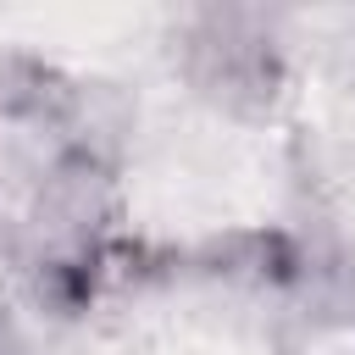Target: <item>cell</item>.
<instances>
[{
    "label": "cell",
    "instance_id": "obj_1",
    "mask_svg": "<svg viewBox=\"0 0 355 355\" xmlns=\"http://www.w3.org/2000/svg\"><path fill=\"white\" fill-rule=\"evenodd\" d=\"M288 200V161L272 133L166 94L139 116L128 150V216L155 239L272 222Z\"/></svg>",
    "mask_w": 355,
    "mask_h": 355
},
{
    "label": "cell",
    "instance_id": "obj_3",
    "mask_svg": "<svg viewBox=\"0 0 355 355\" xmlns=\"http://www.w3.org/2000/svg\"><path fill=\"white\" fill-rule=\"evenodd\" d=\"M83 355H272V338L227 294H166L94 327Z\"/></svg>",
    "mask_w": 355,
    "mask_h": 355
},
{
    "label": "cell",
    "instance_id": "obj_2",
    "mask_svg": "<svg viewBox=\"0 0 355 355\" xmlns=\"http://www.w3.org/2000/svg\"><path fill=\"white\" fill-rule=\"evenodd\" d=\"M166 33L161 6H105V0H61V6H0V39L22 44L33 55L89 67V72H116L139 67Z\"/></svg>",
    "mask_w": 355,
    "mask_h": 355
},
{
    "label": "cell",
    "instance_id": "obj_4",
    "mask_svg": "<svg viewBox=\"0 0 355 355\" xmlns=\"http://www.w3.org/2000/svg\"><path fill=\"white\" fill-rule=\"evenodd\" d=\"M316 355H355V338H349V333H333V338H327Z\"/></svg>",
    "mask_w": 355,
    "mask_h": 355
}]
</instances>
